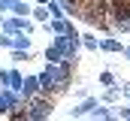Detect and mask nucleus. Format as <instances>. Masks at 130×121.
<instances>
[{
	"instance_id": "obj_1",
	"label": "nucleus",
	"mask_w": 130,
	"mask_h": 121,
	"mask_svg": "<svg viewBox=\"0 0 130 121\" xmlns=\"http://www.w3.org/2000/svg\"><path fill=\"white\" fill-rule=\"evenodd\" d=\"M45 115H52V100H48V97L33 100V103H30V112H27V118H45Z\"/></svg>"
},
{
	"instance_id": "obj_2",
	"label": "nucleus",
	"mask_w": 130,
	"mask_h": 121,
	"mask_svg": "<svg viewBox=\"0 0 130 121\" xmlns=\"http://www.w3.org/2000/svg\"><path fill=\"white\" fill-rule=\"evenodd\" d=\"M103 49H106V52H124L118 39H106V42H103Z\"/></svg>"
},
{
	"instance_id": "obj_3",
	"label": "nucleus",
	"mask_w": 130,
	"mask_h": 121,
	"mask_svg": "<svg viewBox=\"0 0 130 121\" xmlns=\"http://www.w3.org/2000/svg\"><path fill=\"white\" fill-rule=\"evenodd\" d=\"M33 15H36V18H39V21H48V9H45V6H39V9H36V12H33Z\"/></svg>"
},
{
	"instance_id": "obj_4",
	"label": "nucleus",
	"mask_w": 130,
	"mask_h": 121,
	"mask_svg": "<svg viewBox=\"0 0 130 121\" xmlns=\"http://www.w3.org/2000/svg\"><path fill=\"white\" fill-rule=\"evenodd\" d=\"M100 82H103V85H109V88H112V85H115V76H112V73H103V76H100Z\"/></svg>"
},
{
	"instance_id": "obj_5",
	"label": "nucleus",
	"mask_w": 130,
	"mask_h": 121,
	"mask_svg": "<svg viewBox=\"0 0 130 121\" xmlns=\"http://www.w3.org/2000/svg\"><path fill=\"white\" fill-rule=\"evenodd\" d=\"M124 55H127V58H130V49H124Z\"/></svg>"
}]
</instances>
